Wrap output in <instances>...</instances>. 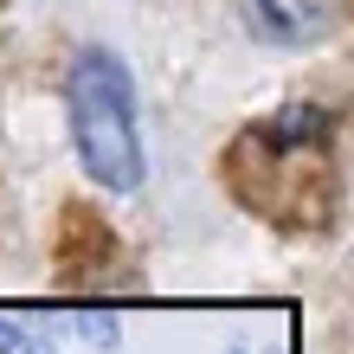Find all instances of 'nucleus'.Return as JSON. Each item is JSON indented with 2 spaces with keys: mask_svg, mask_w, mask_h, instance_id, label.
<instances>
[{
  "mask_svg": "<svg viewBox=\"0 0 354 354\" xmlns=\"http://www.w3.org/2000/svg\"><path fill=\"white\" fill-rule=\"evenodd\" d=\"M225 180L252 213L277 225H328L335 219V168H328V110L290 103L270 122L245 129L225 155Z\"/></svg>",
  "mask_w": 354,
  "mask_h": 354,
  "instance_id": "1",
  "label": "nucleus"
},
{
  "mask_svg": "<svg viewBox=\"0 0 354 354\" xmlns=\"http://www.w3.org/2000/svg\"><path fill=\"white\" fill-rule=\"evenodd\" d=\"M65 116H71V142H77L84 174L110 194H136L142 174H149V155H142V136H136V77L116 52L84 46L71 58Z\"/></svg>",
  "mask_w": 354,
  "mask_h": 354,
  "instance_id": "2",
  "label": "nucleus"
},
{
  "mask_svg": "<svg viewBox=\"0 0 354 354\" xmlns=\"http://www.w3.org/2000/svg\"><path fill=\"white\" fill-rule=\"evenodd\" d=\"M239 19L264 46H316L328 32V19H335V7L328 0H239Z\"/></svg>",
  "mask_w": 354,
  "mask_h": 354,
  "instance_id": "3",
  "label": "nucleus"
},
{
  "mask_svg": "<svg viewBox=\"0 0 354 354\" xmlns=\"http://www.w3.org/2000/svg\"><path fill=\"white\" fill-rule=\"evenodd\" d=\"M0 354H58V348H52V335H26L19 322L0 316Z\"/></svg>",
  "mask_w": 354,
  "mask_h": 354,
  "instance_id": "4",
  "label": "nucleus"
},
{
  "mask_svg": "<svg viewBox=\"0 0 354 354\" xmlns=\"http://www.w3.org/2000/svg\"><path fill=\"white\" fill-rule=\"evenodd\" d=\"M77 335H84L91 348H116L122 328H116V316H77Z\"/></svg>",
  "mask_w": 354,
  "mask_h": 354,
  "instance_id": "5",
  "label": "nucleus"
},
{
  "mask_svg": "<svg viewBox=\"0 0 354 354\" xmlns=\"http://www.w3.org/2000/svg\"><path fill=\"white\" fill-rule=\"evenodd\" d=\"M0 7H7V0H0Z\"/></svg>",
  "mask_w": 354,
  "mask_h": 354,
  "instance_id": "6",
  "label": "nucleus"
}]
</instances>
